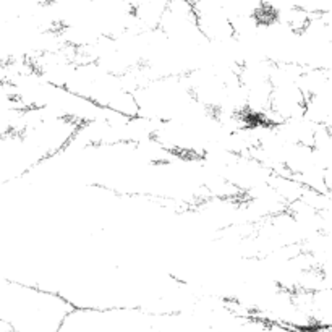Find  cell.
Masks as SVG:
<instances>
[{"mask_svg":"<svg viewBox=\"0 0 332 332\" xmlns=\"http://www.w3.org/2000/svg\"><path fill=\"white\" fill-rule=\"evenodd\" d=\"M75 308L54 290L5 282L2 289V321L12 332H60Z\"/></svg>","mask_w":332,"mask_h":332,"instance_id":"1","label":"cell"}]
</instances>
